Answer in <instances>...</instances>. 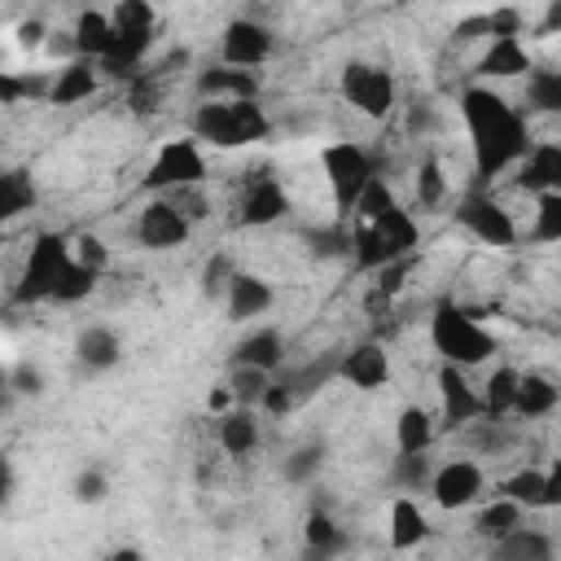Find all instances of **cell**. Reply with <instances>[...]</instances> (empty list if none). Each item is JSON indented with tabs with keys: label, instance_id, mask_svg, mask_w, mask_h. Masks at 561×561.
<instances>
[{
	"label": "cell",
	"instance_id": "cell-1",
	"mask_svg": "<svg viewBox=\"0 0 561 561\" xmlns=\"http://www.w3.org/2000/svg\"><path fill=\"white\" fill-rule=\"evenodd\" d=\"M460 118H465V131H469V153H473L478 184H486L500 171L517 167V158L530 149L526 114L517 105H508L486 83H469L460 92Z\"/></svg>",
	"mask_w": 561,
	"mask_h": 561
},
{
	"label": "cell",
	"instance_id": "cell-2",
	"mask_svg": "<svg viewBox=\"0 0 561 561\" xmlns=\"http://www.w3.org/2000/svg\"><path fill=\"white\" fill-rule=\"evenodd\" d=\"M351 259L359 272H381L386 263H399V259H412L416 250V219L399 206V197L390 193V184L377 175L368 180V188L359 193V202L351 206Z\"/></svg>",
	"mask_w": 561,
	"mask_h": 561
},
{
	"label": "cell",
	"instance_id": "cell-3",
	"mask_svg": "<svg viewBox=\"0 0 561 561\" xmlns=\"http://www.w3.org/2000/svg\"><path fill=\"white\" fill-rule=\"evenodd\" d=\"M193 140L210 149H245L272 131V118L259 101H197L193 118Z\"/></svg>",
	"mask_w": 561,
	"mask_h": 561
},
{
	"label": "cell",
	"instance_id": "cell-4",
	"mask_svg": "<svg viewBox=\"0 0 561 561\" xmlns=\"http://www.w3.org/2000/svg\"><path fill=\"white\" fill-rule=\"evenodd\" d=\"M430 342L443 355V364H451V368L486 364L500 351V337L478 316H469L456 302H438L434 307V316H430Z\"/></svg>",
	"mask_w": 561,
	"mask_h": 561
},
{
	"label": "cell",
	"instance_id": "cell-5",
	"mask_svg": "<svg viewBox=\"0 0 561 561\" xmlns=\"http://www.w3.org/2000/svg\"><path fill=\"white\" fill-rule=\"evenodd\" d=\"M320 167H324V180H329V193H333V206L337 215H351V206L359 202V193L368 188V180H377V162L364 145L355 140H333L320 149Z\"/></svg>",
	"mask_w": 561,
	"mask_h": 561
},
{
	"label": "cell",
	"instance_id": "cell-6",
	"mask_svg": "<svg viewBox=\"0 0 561 561\" xmlns=\"http://www.w3.org/2000/svg\"><path fill=\"white\" fill-rule=\"evenodd\" d=\"M206 180V153L193 136H180V140H162L153 162H149V175H145V188L153 197L162 193H175V188H202Z\"/></svg>",
	"mask_w": 561,
	"mask_h": 561
},
{
	"label": "cell",
	"instance_id": "cell-7",
	"mask_svg": "<svg viewBox=\"0 0 561 561\" xmlns=\"http://www.w3.org/2000/svg\"><path fill=\"white\" fill-rule=\"evenodd\" d=\"M66 263H70V237H61V232H39V237L31 241V254H26L22 276H18V285H13V298H18L22 307L48 302L53 280H57V272H61Z\"/></svg>",
	"mask_w": 561,
	"mask_h": 561
},
{
	"label": "cell",
	"instance_id": "cell-8",
	"mask_svg": "<svg viewBox=\"0 0 561 561\" xmlns=\"http://www.w3.org/2000/svg\"><path fill=\"white\" fill-rule=\"evenodd\" d=\"M346 105H355L364 118H386L399 101V88H394V75L377 61H346L342 66V79H337Z\"/></svg>",
	"mask_w": 561,
	"mask_h": 561
},
{
	"label": "cell",
	"instance_id": "cell-9",
	"mask_svg": "<svg viewBox=\"0 0 561 561\" xmlns=\"http://www.w3.org/2000/svg\"><path fill=\"white\" fill-rule=\"evenodd\" d=\"M456 219H460V228H465L473 241H482V245H491V250H508V245L517 241L513 215H508L491 193H482V188H473V193L460 197Z\"/></svg>",
	"mask_w": 561,
	"mask_h": 561
},
{
	"label": "cell",
	"instance_id": "cell-10",
	"mask_svg": "<svg viewBox=\"0 0 561 561\" xmlns=\"http://www.w3.org/2000/svg\"><path fill=\"white\" fill-rule=\"evenodd\" d=\"M276 48V35L272 26H263L259 18H232L219 35V66L228 70H259Z\"/></svg>",
	"mask_w": 561,
	"mask_h": 561
},
{
	"label": "cell",
	"instance_id": "cell-11",
	"mask_svg": "<svg viewBox=\"0 0 561 561\" xmlns=\"http://www.w3.org/2000/svg\"><path fill=\"white\" fill-rule=\"evenodd\" d=\"M482 491H486V473H482V465H478V460L456 456V460H447V465H434L430 495H434V504H438V508H447V513L469 508Z\"/></svg>",
	"mask_w": 561,
	"mask_h": 561
},
{
	"label": "cell",
	"instance_id": "cell-12",
	"mask_svg": "<svg viewBox=\"0 0 561 561\" xmlns=\"http://www.w3.org/2000/svg\"><path fill=\"white\" fill-rule=\"evenodd\" d=\"M193 237V224L175 210V202L167 197H149L136 215V241L145 250H180Z\"/></svg>",
	"mask_w": 561,
	"mask_h": 561
},
{
	"label": "cell",
	"instance_id": "cell-13",
	"mask_svg": "<svg viewBox=\"0 0 561 561\" xmlns=\"http://www.w3.org/2000/svg\"><path fill=\"white\" fill-rule=\"evenodd\" d=\"M289 210V193L276 175H254L250 184H241V197H237V224L245 228H267L276 219H285Z\"/></svg>",
	"mask_w": 561,
	"mask_h": 561
},
{
	"label": "cell",
	"instance_id": "cell-14",
	"mask_svg": "<svg viewBox=\"0 0 561 561\" xmlns=\"http://www.w3.org/2000/svg\"><path fill=\"white\" fill-rule=\"evenodd\" d=\"M517 188L522 193H561V145L557 140H530V149L517 158Z\"/></svg>",
	"mask_w": 561,
	"mask_h": 561
},
{
	"label": "cell",
	"instance_id": "cell-15",
	"mask_svg": "<svg viewBox=\"0 0 561 561\" xmlns=\"http://www.w3.org/2000/svg\"><path fill=\"white\" fill-rule=\"evenodd\" d=\"M500 495L513 500L517 508H557L561 504V473L557 469H517L500 482Z\"/></svg>",
	"mask_w": 561,
	"mask_h": 561
},
{
	"label": "cell",
	"instance_id": "cell-16",
	"mask_svg": "<svg viewBox=\"0 0 561 561\" xmlns=\"http://www.w3.org/2000/svg\"><path fill=\"white\" fill-rule=\"evenodd\" d=\"M337 377L355 390H381L390 381V351L381 342H355L337 359Z\"/></svg>",
	"mask_w": 561,
	"mask_h": 561
},
{
	"label": "cell",
	"instance_id": "cell-17",
	"mask_svg": "<svg viewBox=\"0 0 561 561\" xmlns=\"http://www.w3.org/2000/svg\"><path fill=\"white\" fill-rule=\"evenodd\" d=\"M149 44H153V26H114V39H110L105 57L96 61V70H105L114 79H131L140 57L149 53Z\"/></svg>",
	"mask_w": 561,
	"mask_h": 561
},
{
	"label": "cell",
	"instance_id": "cell-18",
	"mask_svg": "<svg viewBox=\"0 0 561 561\" xmlns=\"http://www.w3.org/2000/svg\"><path fill=\"white\" fill-rule=\"evenodd\" d=\"M193 92H197V101H259V75L210 66V70H197Z\"/></svg>",
	"mask_w": 561,
	"mask_h": 561
},
{
	"label": "cell",
	"instance_id": "cell-19",
	"mask_svg": "<svg viewBox=\"0 0 561 561\" xmlns=\"http://www.w3.org/2000/svg\"><path fill=\"white\" fill-rule=\"evenodd\" d=\"M272 285L263 280V276H254V272H232V280H228V289H224V311H228V320H259L267 307H272Z\"/></svg>",
	"mask_w": 561,
	"mask_h": 561
},
{
	"label": "cell",
	"instance_id": "cell-20",
	"mask_svg": "<svg viewBox=\"0 0 561 561\" xmlns=\"http://www.w3.org/2000/svg\"><path fill=\"white\" fill-rule=\"evenodd\" d=\"M438 394H443V421H447V425H469V421L482 416L478 386L465 381V368L443 364V368H438Z\"/></svg>",
	"mask_w": 561,
	"mask_h": 561
},
{
	"label": "cell",
	"instance_id": "cell-21",
	"mask_svg": "<svg viewBox=\"0 0 561 561\" xmlns=\"http://www.w3.org/2000/svg\"><path fill=\"white\" fill-rule=\"evenodd\" d=\"M96 83H101V70L92 61H83V57H70V61H61L53 70L48 105H79V101H88L96 92Z\"/></svg>",
	"mask_w": 561,
	"mask_h": 561
},
{
	"label": "cell",
	"instance_id": "cell-22",
	"mask_svg": "<svg viewBox=\"0 0 561 561\" xmlns=\"http://www.w3.org/2000/svg\"><path fill=\"white\" fill-rule=\"evenodd\" d=\"M285 364V337L280 329L263 324V329H250L237 346H232V368H259V373H272Z\"/></svg>",
	"mask_w": 561,
	"mask_h": 561
},
{
	"label": "cell",
	"instance_id": "cell-23",
	"mask_svg": "<svg viewBox=\"0 0 561 561\" xmlns=\"http://www.w3.org/2000/svg\"><path fill=\"white\" fill-rule=\"evenodd\" d=\"M561 403V390L552 377L543 373H517V394H513V412L508 416H522V421H543L552 416Z\"/></svg>",
	"mask_w": 561,
	"mask_h": 561
},
{
	"label": "cell",
	"instance_id": "cell-24",
	"mask_svg": "<svg viewBox=\"0 0 561 561\" xmlns=\"http://www.w3.org/2000/svg\"><path fill=\"white\" fill-rule=\"evenodd\" d=\"M386 539H390V548H399V552H408V548H416V543L430 539V517H425V508H421L412 495H394V500H390Z\"/></svg>",
	"mask_w": 561,
	"mask_h": 561
},
{
	"label": "cell",
	"instance_id": "cell-25",
	"mask_svg": "<svg viewBox=\"0 0 561 561\" xmlns=\"http://www.w3.org/2000/svg\"><path fill=\"white\" fill-rule=\"evenodd\" d=\"M75 359L88 373H105V368H114L123 359V342H118V333L110 324H88L75 337Z\"/></svg>",
	"mask_w": 561,
	"mask_h": 561
},
{
	"label": "cell",
	"instance_id": "cell-26",
	"mask_svg": "<svg viewBox=\"0 0 561 561\" xmlns=\"http://www.w3.org/2000/svg\"><path fill=\"white\" fill-rule=\"evenodd\" d=\"M302 561H337L346 552V530L324 513V508H311L307 522H302Z\"/></svg>",
	"mask_w": 561,
	"mask_h": 561
},
{
	"label": "cell",
	"instance_id": "cell-27",
	"mask_svg": "<svg viewBox=\"0 0 561 561\" xmlns=\"http://www.w3.org/2000/svg\"><path fill=\"white\" fill-rule=\"evenodd\" d=\"M530 66H535V57H530L526 39H491L478 57V75H486V79H517Z\"/></svg>",
	"mask_w": 561,
	"mask_h": 561
},
{
	"label": "cell",
	"instance_id": "cell-28",
	"mask_svg": "<svg viewBox=\"0 0 561 561\" xmlns=\"http://www.w3.org/2000/svg\"><path fill=\"white\" fill-rule=\"evenodd\" d=\"M259 443H263V425H259V416H254L250 408H228V412L219 416V447H224L228 456L245 460V456L259 451Z\"/></svg>",
	"mask_w": 561,
	"mask_h": 561
},
{
	"label": "cell",
	"instance_id": "cell-29",
	"mask_svg": "<svg viewBox=\"0 0 561 561\" xmlns=\"http://www.w3.org/2000/svg\"><path fill=\"white\" fill-rule=\"evenodd\" d=\"M70 39H75V57H83V61H92V66H96V61L105 57L110 39H114L110 13H105V9H79Z\"/></svg>",
	"mask_w": 561,
	"mask_h": 561
},
{
	"label": "cell",
	"instance_id": "cell-30",
	"mask_svg": "<svg viewBox=\"0 0 561 561\" xmlns=\"http://www.w3.org/2000/svg\"><path fill=\"white\" fill-rule=\"evenodd\" d=\"M434 438H438V421H434V412H430V408L408 403V408L394 416V447H399L403 456L430 451V447H434Z\"/></svg>",
	"mask_w": 561,
	"mask_h": 561
},
{
	"label": "cell",
	"instance_id": "cell-31",
	"mask_svg": "<svg viewBox=\"0 0 561 561\" xmlns=\"http://www.w3.org/2000/svg\"><path fill=\"white\" fill-rule=\"evenodd\" d=\"M491 552H495V557H508V561H557L552 535L539 530V526H526V522H522L513 535H504L500 543H491Z\"/></svg>",
	"mask_w": 561,
	"mask_h": 561
},
{
	"label": "cell",
	"instance_id": "cell-32",
	"mask_svg": "<svg viewBox=\"0 0 561 561\" xmlns=\"http://www.w3.org/2000/svg\"><path fill=\"white\" fill-rule=\"evenodd\" d=\"M513 394H517V368L500 364L486 373V381L478 386V403H482V416L486 421H504L513 412Z\"/></svg>",
	"mask_w": 561,
	"mask_h": 561
},
{
	"label": "cell",
	"instance_id": "cell-33",
	"mask_svg": "<svg viewBox=\"0 0 561 561\" xmlns=\"http://www.w3.org/2000/svg\"><path fill=\"white\" fill-rule=\"evenodd\" d=\"M526 522V508H517L513 500H491V504H482L478 513H473V535L478 539H486V543H500L504 535H513L517 526Z\"/></svg>",
	"mask_w": 561,
	"mask_h": 561
},
{
	"label": "cell",
	"instance_id": "cell-34",
	"mask_svg": "<svg viewBox=\"0 0 561 561\" xmlns=\"http://www.w3.org/2000/svg\"><path fill=\"white\" fill-rule=\"evenodd\" d=\"M35 180H31V171H22V167H0V228L9 224V219H18V215H26L31 206H35Z\"/></svg>",
	"mask_w": 561,
	"mask_h": 561
},
{
	"label": "cell",
	"instance_id": "cell-35",
	"mask_svg": "<svg viewBox=\"0 0 561 561\" xmlns=\"http://www.w3.org/2000/svg\"><path fill=\"white\" fill-rule=\"evenodd\" d=\"M526 110H535V114H557L561 110V70H552V66H530L526 70Z\"/></svg>",
	"mask_w": 561,
	"mask_h": 561
},
{
	"label": "cell",
	"instance_id": "cell-36",
	"mask_svg": "<svg viewBox=\"0 0 561 561\" xmlns=\"http://www.w3.org/2000/svg\"><path fill=\"white\" fill-rule=\"evenodd\" d=\"M96 276L101 272H92V267H83V263H66L61 272H57V280H53V294H48V302H83L92 289H96Z\"/></svg>",
	"mask_w": 561,
	"mask_h": 561
},
{
	"label": "cell",
	"instance_id": "cell-37",
	"mask_svg": "<svg viewBox=\"0 0 561 561\" xmlns=\"http://www.w3.org/2000/svg\"><path fill=\"white\" fill-rule=\"evenodd\" d=\"M390 478L399 486V495H416V491H430V478H434V460L430 451H416V456H394L390 465Z\"/></svg>",
	"mask_w": 561,
	"mask_h": 561
},
{
	"label": "cell",
	"instance_id": "cell-38",
	"mask_svg": "<svg viewBox=\"0 0 561 561\" xmlns=\"http://www.w3.org/2000/svg\"><path fill=\"white\" fill-rule=\"evenodd\" d=\"M320 465H324V443H302V447H294V451L280 460V473H285V482L307 486V482H316Z\"/></svg>",
	"mask_w": 561,
	"mask_h": 561
},
{
	"label": "cell",
	"instance_id": "cell-39",
	"mask_svg": "<svg viewBox=\"0 0 561 561\" xmlns=\"http://www.w3.org/2000/svg\"><path fill=\"white\" fill-rule=\"evenodd\" d=\"M447 171H443V162L430 153V158H421V167H416V202L425 206V210H434V206H443L447 202Z\"/></svg>",
	"mask_w": 561,
	"mask_h": 561
},
{
	"label": "cell",
	"instance_id": "cell-40",
	"mask_svg": "<svg viewBox=\"0 0 561 561\" xmlns=\"http://www.w3.org/2000/svg\"><path fill=\"white\" fill-rule=\"evenodd\" d=\"M530 241H539V245L561 241V193H543V197H535V224H530Z\"/></svg>",
	"mask_w": 561,
	"mask_h": 561
},
{
	"label": "cell",
	"instance_id": "cell-41",
	"mask_svg": "<svg viewBox=\"0 0 561 561\" xmlns=\"http://www.w3.org/2000/svg\"><path fill=\"white\" fill-rule=\"evenodd\" d=\"M267 381H272V373H259V368H232L228 373V394H232V403L237 408H259V399H263V390H267Z\"/></svg>",
	"mask_w": 561,
	"mask_h": 561
},
{
	"label": "cell",
	"instance_id": "cell-42",
	"mask_svg": "<svg viewBox=\"0 0 561 561\" xmlns=\"http://www.w3.org/2000/svg\"><path fill=\"white\" fill-rule=\"evenodd\" d=\"M53 75H18V70H0V105H18L26 96H48Z\"/></svg>",
	"mask_w": 561,
	"mask_h": 561
},
{
	"label": "cell",
	"instance_id": "cell-43",
	"mask_svg": "<svg viewBox=\"0 0 561 561\" xmlns=\"http://www.w3.org/2000/svg\"><path fill=\"white\" fill-rule=\"evenodd\" d=\"M70 495L79 500V504H101L105 495H110V478H105V469H79L75 473V482H70Z\"/></svg>",
	"mask_w": 561,
	"mask_h": 561
},
{
	"label": "cell",
	"instance_id": "cell-44",
	"mask_svg": "<svg viewBox=\"0 0 561 561\" xmlns=\"http://www.w3.org/2000/svg\"><path fill=\"white\" fill-rule=\"evenodd\" d=\"M70 259H75V263H83V267H92V272H105V263H110V250H105V241H101V237H92V232H79V237L70 241Z\"/></svg>",
	"mask_w": 561,
	"mask_h": 561
},
{
	"label": "cell",
	"instance_id": "cell-45",
	"mask_svg": "<svg viewBox=\"0 0 561 561\" xmlns=\"http://www.w3.org/2000/svg\"><path fill=\"white\" fill-rule=\"evenodd\" d=\"M105 13H110V26H153L158 22L153 4H145V0H123V4L105 9Z\"/></svg>",
	"mask_w": 561,
	"mask_h": 561
},
{
	"label": "cell",
	"instance_id": "cell-46",
	"mask_svg": "<svg viewBox=\"0 0 561 561\" xmlns=\"http://www.w3.org/2000/svg\"><path fill=\"white\" fill-rule=\"evenodd\" d=\"M311 250H316L320 259H337V254H351V232H346V224H333V228H320V232H311Z\"/></svg>",
	"mask_w": 561,
	"mask_h": 561
},
{
	"label": "cell",
	"instance_id": "cell-47",
	"mask_svg": "<svg viewBox=\"0 0 561 561\" xmlns=\"http://www.w3.org/2000/svg\"><path fill=\"white\" fill-rule=\"evenodd\" d=\"M232 263H228V254H215L206 267H202V294L206 298H224V289H228V280H232Z\"/></svg>",
	"mask_w": 561,
	"mask_h": 561
},
{
	"label": "cell",
	"instance_id": "cell-48",
	"mask_svg": "<svg viewBox=\"0 0 561 561\" xmlns=\"http://www.w3.org/2000/svg\"><path fill=\"white\" fill-rule=\"evenodd\" d=\"M13 35H18V48H22V53H39V48H48V35H53V31H48L44 18H22Z\"/></svg>",
	"mask_w": 561,
	"mask_h": 561
},
{
	"label": "cell",
	"instance_id": "cell-49",
	"mask_svg": "<svg viewBox=\"0 0 561 561\" xmlns=\"http://www.w3.org/2000/svg\"><path fill=\"white\" fill-rule=\"evenodd\" d=\"M294 403H298V399H294V390H289L285 381H267V390H263V399H259V408H263L267 416H285Z\"/></svg>",
	"mask_w": 561,
	"mask_h": 561
},
{
	"label": "cell",
	"instance_id": "cell-50",
	"mask_svg": "<svg viewBox=\"0 0 561 561\" xmlns=\"http://www.w3.org/2000/svg\"><path fill=\"white\" fill-rule=\"evenodd\" d=\"M9 390H13V394H39V390H44V373L31 368V364H18V368L9 373Z\"/></svg>",
	"mask_w": 561,
	"mask_h": 561
},
{
	"label": "cell",
	"instance_id": "cell-51",
	"mask_svg": "<svg viewBox=\"0 0 561 561\" xmlns=\"http://www.w3.org/2000/svg\"><path fill=\"white\" fill-rule=\"evenodd\" d=\"M131 110L136 114H153L158 110V88H153V79H131Z\"/></svg>",
	"mask_w": 561,
	"mask_h": 561
},
{
	"label": "cell",
	"instance_id": "cell-52",
	"mask_svg": "<svg viewBox=\"0 0 561 561\" xmlns=\"http://www.w3.org/2000/svg\"><path fill=\"white\" fill-rule=\"evenodd\" d=\"M430 127H434V105H430V101H412V110H408V131H412V136H416V131L425 136Z\"/></svg>",
	"mask_w": 561,
	"mask_h": 561
},
{
	"label": "cell",
	"instance_id": "cell-53",
	"mask_svg": "<svg viewBox=\"0 0 561 561\" xmlns=\"http://www.w3.org/2000/svg\"><path fill=\"white\" fill-rule=\"evenodd\" d=\"M13 491H18V469H13V460L0 451V508L13 500Z\"/></svg>",
	"mask_w": 561,
	"mask_h": 561
},
{
	"label": "cell",
	"instance_id": "cell-54",
	"mask_svg": "<svg viewBox=\"0 0 561 561\" xmlns=\"http://www.w3.org/2000/svg\"><path fill=\"white\" fill-rule=\"evenodd\" d=\"M364 307H368V316H386V311L394 307V298H386V294H377V289H368V298H364Z\"/></svg>",
	"mask_w": 561,
	"mask_h": 561
},
{
	"label": "cell",
	"instance_id": "cell-55",
	"mask_svg": "<svg viewBox=\"0 0 561 561\" xmlns=\"http://www.w3.org/2000/svg\"><path fill=\"white\" fill-rule=\"evenodd\" d=\"M228 403H232V394H228V386H219V390H210V399H206V408H210V412H228Z\"/></svg>",
	"mask_w": 561,
	"mask_h": 561
},
{
	"label": "cell",
	"instance_id": "cell-56",
	"mask_svg": "<svg viewBox=\"0 0 561 561\" xmlns=\"http://www.w3.org/2000/svg\"><path fill=\"white\" fill-rule=\"evenodd\" d=\"M105 561H145V557H140V548H118V552H110Z\"/></svg>",
	"mask_w": 561,
	"mask_h": 561
},
{
	"label": "cell",
	"instance_id": "cell-57",
	"mask_svg": "<svg viewBox=\"0 0 561 561\" xmlns=\"http://www.w3.org/2000/svg\"><path fill=\"white\" fill-rule=\"evenodd\" d=\"M4 390H9V373L0 368V394H4Z\"/></svg>",
	"mask_w": 561,
	"mask_h": 561
},
{
	"label": "cell",
	"instance_id": "cell-58",
	"mask_svg": "<svg viewBox=\"0 0 561 561\" xmlns=\"http://www.w3.org/2000/svg\"><path fill=\"white\" fill-rule=\"evenodd\" d=\"M491 561H508V557H495V552H491Z\"/></svg>",
	"mask_w": 561,
	"mask_h": 561
}]
</instances>
